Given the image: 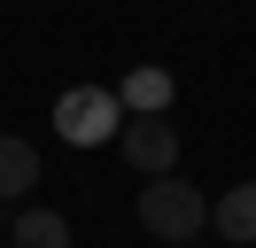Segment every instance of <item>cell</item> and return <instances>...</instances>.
I'll list each match as a JSON object with an SVG mask.
<instances>
[{"label":"cell","mask_w":256,"mask_h":248,"mask_svg":"<svg viewBox=\"0 0 256 248\" xmlns=\"http://www.w3.org/2000/svg\"><path fill=\"white\" fill-rule=\"evenodd\" d=\"M202 225H210V194H202V186H186L178 170H163V178L140 186V232H156V240L186 248Z\"/></svg>","instance_id":"6da1fadb"},{"label":"cell","mask_w":256,"mask_h":248,"mask_svg":"<svg viewBox=\"0 0 256 248\" xmlns=\"http://www.w3.org/2000/svg\"><path fill=\"white\" fill-rule=\"evenodd\" d=\"M54 132L70 148H101V140L124 132V108H116V86H70L54 101Z\"/></svg>","instance_id":"7a4b0ae2"},{"label":"cell","mask_w":256,"mask_h":248,"mask_svg":"<svg viewBox=\"0 0 256 248\" xmlns=\"http://www.w3.org/2000/svg\"><path fill=\"white\" fill-rule=\"evenodd\" d=\"M116 155H124L140 178H163V170H178V124H171V108H163V116H124V132H116Z\"/></svg>","instance_id":"3957f363"},{"label":"cell","mask_w":256,"mask_h":248,"mask_svg":"<svg viewBox=\"0 0 256 248\" xmlns=\"http://www.w3.org/2000/svg\"><path fill=\"white\" fill-rule=\"evenodd\" d=\"M210 225H218V240H225V248H248V240H256V178L225 186V194L210 202Z\"/></svg>","instance_id":"277c9868"},{"label":"cell","mask_w":256,"mask_h":248,"mask_svg":"<svg viewBox=\"0 0 256 248\" xmlns=\"http://www.w3.org/2000/svg\"><path fill=\"white\" fill-rule=\"evenodd\" d=\"M116 108H124V116H163V108H171V70H156V62H148V70H124Z\"/></svg>","instance_id":"5b68a950"},{"label":"cell","mask_w":256,"mask_h":248,"mask_svg":"<svg viewBox=\"0 0 256 248\" xmlns=\"http://www.w3.org/2000/svg\"><path fill=\"white\" fill-rule=\"evenodd\" d=\"M39 186V148L16 132H0V202H24Z\"/></svg>","instance_id":"8992f818"},{"label":"cell","mask_w":256,"mask_h":248,"mask_svg":"<svg viewBox=\"0 0 256 248\" xmlns=\"http://www.w3.org/2000/svg\"><path fill=\"white\" fill-rule=\"evenodd\" d=\"M8 248H70V217L62 210H16L8 217Z\"/></svg>","instance_id":"52a82bcc"},{"label":"cell","mask_w":256,"mask_h":248,"mask_svg":"<svg viewBox=\"0 0 256 248\" xmlns=\"http://www.w3.org/2000/svg\"><path fill=\"white\" fill-rule=\"evenodd\" d=\"M186 248H194V240H186Z\"/></svg>","instance_id":"ba28073f"}]
</instances>
